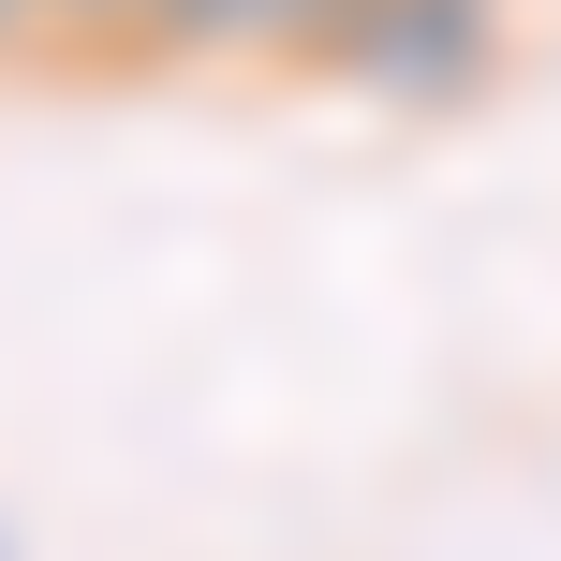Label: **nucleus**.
<instances>
[{"label": "nucleus", "instance_id": "f03ea898", "mask_svg": "<svg viewBox=\"0 0 561 561\" xmlns=\"http://www.w3.org/2000/svg\"><path fill=\"white\" fill-rule=\"evenodd\" d=\"M369 0H178L163 59H207V75H340Z\"/></svg>", "mask_w": 561, "mask_h": 561}, {"label": "nucleus", "instance_id": "f257e3e1", "mask_svg": "<svg viewBox=\"0 0 561 561\" xmlns=\"http://www.w3.org/2000/svg\"><path fill=\"white\" fill-rule=\"evenodd\" d=\"M488 59H503V0H369L355 45H340V75H355L369 104H473Z\"/></svg>", "mask_w": 561, "mask_h": 561}, {"label": "nucleus", "instance_id": "20e7f679", "mask_svg": "<svg viewBox=\"0 0 561 561\" xmlns=\"http://www.w3.org/2000/svg\"><path fill=\"white\" fill-rule=\"evenodd\" d=\"M0 59H45V0H0Z\"/></svg>", "mask_w": 561, "mask_h": 561}, {"label": "nucleus", "instance_id": "7ed1b4c3", "mask_svg": "<svg viewBox=\"0 0 561 561\" xmlns=\"http://www.w3.org/2000/svg\"><path fill=\"white\" fill-rule=\"evenodd\" d=\"M178 0H45V59H163Z\"/></svg>", "mask_w": 561, "mask_h": 561}]
</instances>
